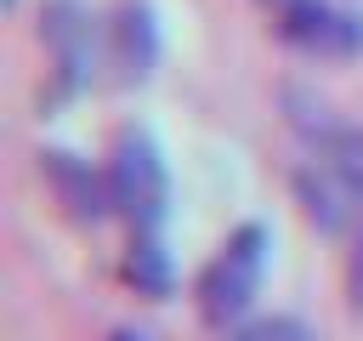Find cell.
<instances>
[{"label":"cell","mask_w":363,"mask_h":341,"mask_svg":"<svg viewBox=\"0 0 363 341\" xmlns=\"http://www.w3.org/2000/svg\"><path fill=\"white\" fill-rule=\"evenodd\" d=\"M40 40L51 45L57 63V91H74L91 80V57H96V23L79 0H45L40 11Z\"/></svg>","instance_id":"cell-4"},{"label":"cell","mask_w":363,"mask_h":341,"mask_svg":"<svg viewBox=\"0 0 363 341\" xmlns=\"http://www.w3.org/2000/svg\"><path fill=\"white\" fill-rule=\"evenodd\" d=\"M40 165H45V176H51L57 199L68 205V216H79V222H102V216L113 210L108 170H91L79 153H62V148H45V153H40Z\"/></svg>","instance_id":"cell-5"},{"label":"cell","mask_w":363,"mask_h":341,"mask_svg":"<svg viewBox=\"0 0 363 341\" xmlns=\"http://www.w3.org/2000/svg\"><path fill=\"white\" fill-rule=\"evenodd\" d=\"M159 57V28H153V6L142 0H125L113 11V63L125 80H142Z\"/></svg>","instance_id":"cell-6"},{"label":"cell","mask_w":363,"mask_h":341,"mask_svg":"<svg viewBox=\"0 0 363 341\" xmlns=\"http://www.w3.org/2000/svg\"><path fill=\"white\" fill-rule=\"evenodd\" d=\"M108 193H113V210L130 216V233H159L164 199H170V170H164V153L147 131H119L113 136Z\"/></svg>","instance_id":"cell-1"},{"label":"cell","mask_w":363,"mask_h":341,"mask_svg":"<svg viewBox=\"0 0 363 341\" xmlns=\"http://www.w3.org/2000/svg\"><path fill=\"white\" fill-rule=\"evenodd\" d=\"M278 34L312 57H352L363 51V17L335 0H295L278 11Z\"/></svg>","instance_id":"cell-3"},{"label":"cell","mask_w":363,"mask_h":341,"mask_svg":"<svg viewBox=\"0 0 363 341\" xmlns=\"http://www.w3.org/2000/svg\"><path fill=\"white\" fill-rule=\"evenodd\" d=\"M125 278L147 296H164L170 290V256L159 244V233H130V250H125Z\"/></svg>","instance_id":"cell-7"},{"label":"cell","mask_w":363,"mask_h":341,"mask_svg":"<svg viewBox=\"0 0 363 341\" xmlns=\"http://www.w3.org/2000/svg\"><path fill=\"white\" fill-rule=\"evenodd\" d=\"M267 6H272V11H284V6H295V0H267Z\"/></svg>","instance_id":"cell-11"},{"label":"cell","mask_w":363,"mask_h":341,"mask_svg":"<svg viewBox=\"0 0 363 341\" xmlns=\"http://www.w3.org/2000/svg\"><path fill=\"white\" fill-rule=\"evenodd\" d=\"M108 341H142V335H130V330H113V335H108Z\"/></svg>","instance_id":"cell-10"},{"label":"cell","mask_w":363,"mask_h":341,"mask_svg":"<svg viewBox=\"0 0 363 341\" xmlns=\"http://www.w3.org/2000/svg\"><path fill=\"white\" fill-rule=\"evenodd\" d=\"M267 250H272V233L261 222H244L227 233V244L199 273V313L210 324H227L250 307V296L261 290V273H267Z\"/></svg>","instance_id":"cell-2"},{"label":"cell","mask_w":363,"mask_h":341,"mask_svg":"<svg viewBox=\"0 0 363 341\" xmlns=\"http://www.w3.org/2000/svg\"><path fill=\"white\" fill-rule=\"evenodd\" d=\"M352 307L363 313V227H357V244H352Z\"/></svg>","instance_id":"cell-9"},{"label":"cell","mask_w":363,"mask_h":341,"mask_svg":"<svg viewBox=\"0 0 363 341\" xmlns=\"http://www.w3.org/2000/svg\"><path fill=\"white\" fill-rule=\"evenodd\" d=\"M233 341H312V330H306L301 318H289V313H272V318H255V324H244Z\"/></svg>","instance_id":"cell-8"}]
</instances>
